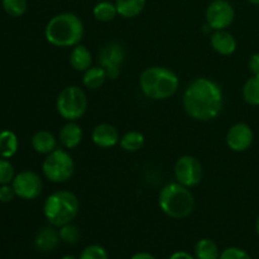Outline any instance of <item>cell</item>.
I'll list each match as a JSON object with an SVG mask.
<instances>
[{"label":"cell","mask_w":259,"mask_h":259,"mask_svg":"<svg viewBox=\"0 0 259 259\" xmlns=\"http://www.w3.org/2000/svg\"><path fill=\"white\" fill-rule=\"evenodd\" d=\"M182 104L187 115L195 120H214L220 115L224 106L223 90L215 81L197 77L185 89Z\"/></svg>","instance_id":"cell-1"},{"label":"cell","mask_w":259,"mask_h":259,"mask_svg":"<svg viewBox=\"0 0 259 259\" xmlns=\"http://www.w3.org/2000/svg\"><path fill=\"white\" fill-rule=\"evenodd\" d=\"M83 23L73 13H60L48 20L45 37L55 47H75L83 37Z\"/></svg>","instance_id":"cell-2"},{"label":"cell","mask_w":259,"mask_h":259,"mask_svg":"<svg viewBox=\"0 0 259 259\" xmlns=\"http://www.w3.org/2000/svg\"><path fill=\"white\" fill-rule=\"evenodd\" d=\"M139 86L144 95L152 100H166L177 93L179 76L172 70L162 66L148 67L141 73Z\"/></svg>","instance_id":"cell-3"},{"label":"cell","mask_w":259,"mask_h":259,"mask_svg":"<svg viewBox=\"0 0 259 259\" xmlns=\"http://www.w3.org/2000/svg\"><path fill=\"white\" fill-rule=\"evenodd\" d=\"M158 205L167 217L172 219H185L194 211L195 199L189 187L179 182H172L161 190Z\"/></svg>","instance_id":"cell-4"},{"label":"cell","mask_w":259,"mask_h":259,"mask_svg":"<svg viewBox=\"0 0 259 259\" xmlns=\"http://www.w3.org/2000/svg\"><path fill=\"white\" fill-rule=\"evenodd\" d=\"M80 211V201L73 192L56 191L46 199L43 205V214L46 219L56 228L72 223Z\"/></svg>","instance_id":"cell-5"},{"label":"cell","mask_w":259,"mask_h":259,"mask_svg":"<svg viewBox=\"0 0 259 259\" xmlns=\"http://www.w3.org/2000/svg\"><path fill=\"white\" fill-rule=\"evenodd\" d=\"M88 96L78 86L71 85L63 89L56 100L57 113L67 121H76L83 116L88 109Z\"/></svg>","instance_id":"cell-6"},{"label":"cell","mask_w":259,"mask_h":259,"mask_svg":"<svg viewBox=\"0 0 259 259\" xmlns=\"http://www.w3.org/2000/svg\"><path fill=\"white\" fill-rule=\"evenodd\" d=\"M42 172L48 181L63 184L72 177L75 162L66 149L56 148L46 156L42 163Z\"/></svg>","instance_id":"cell-7"},{"label":"cell","mask_w":259,"mask_h":259,"mask_svg":"<svg viewBox=\"0 0 259 259\" xmlns=\"http://www.w3.org/2000/svg\"><path fill=\"white\" fill-rule=\"evenodd\" d=\"M206 24L212 30H223L233 24L235 10L228 0H212L206 8Z\"/></svg>","instance_id":"cell-8"},{"label":"cell","mask_w":259,"mask_h":259,"mask_svg":"<svg viewBox=\"0 0 259 259\" xmlns=\"http://www.w3.org/2000/svg\"><path fill=\"white\" fill-rule=\"evenodd\" d=\"M202 164L196 157L194 156H182L175 163V177L177 182L186 187H195L201 182Z\"/></svg>","instance_id":"cell-9"},{"label":"cell","mask_w":259,"mask_h":259,"mask_svg":"<svg viewBox=\"0 0 259 259\" xmlns=\"http://www.w3.org/2000/svg\"><path fill=\"white\" fill-rule=\"evenodd\" d=\"M124 60H125V51L123 46L115 42L104 46L99 55V63L105 70L106 76L110 80H116L120 76V67Z\"/></svg>","instance_id":"cell-10"},{"label":"cell","mask_w":259,"mask_h":259,"mask_svg":"<svg viewBox=\"0 0 259 259\" xmlns=\"http://www.w3.org/2000/svg\"><path fill=\"white\" fill-rule=\"evenodd\" d=\"M18 197L23 200H34L42 194L43 182L39 175L33 171H22L15 175L12 182Z\"/></svg>","instance_id":"cell-11"},{"label":"cell","mask_w":259,"mask_h":259,"mask_svg":"<svg viewBox=\"0 0 259 259\" xmlns=\"http://www.w3.org/2000/svg\"><path fill=\"white\" fill-rule=\"evenodd\" d=\"M254 141V133L247 123H237L229 128L227 133V146L233 152H245Z\"/></svg>","instance_id":"cell-12"},{"label":"cell","mask_w":259,"mask_h":259,"mask_svg":"<svg viewBox=\"0 0 259 259\" xmlns=\"http://www.w3.org/2000/svg\"><path fill=\"white\" fill-rule=\"evenodd\" d=\"M91 139L94 144L100 148H111L119 143L120 137L115 126L109 123H101L93 129Z\"/></svg>","instance_id":"cell-13"},{"label":"cell","mask_w":259,"mask_h":259,"mask_svg":"<svg viewBox=\"0 0 259 259\" xmlns=\"http://www.w3.org/2000/svg\"><path fill=\"white\" fill-rule=\"evenodd\" d=\"M210 45L215 52L222 56H230L237 51V39L227 29L214 30L210 37Z\"/></svg>","instance_id":"cell-14"},{"label":"cell","mask_w":259,"mask_h":259,"mask_svg":"<svg viewBox=\"0 0 259 259\" xmlns=\"http://www.w3.org/2000/svg\"><path fill=\"white\" fill-rule=\"evenodd\" d=\"M56 227L51 225V227H45L37 233L34 239V245L39 252L42 253H50L57 248L58 243H60V234L57 230L55 229Z\"/></svg>","instance_id":"cell-15"},{"label":"cell","mask_w":259,"mask_h":259,"mask_svg":"<svg viewBox=\"0 0 259 259\" xmlns=\"http://www.w3.org/2000/svg\"><path fill=\"white\" fill-rule=\"evenodd\" d=\"M60 142L66 149H73L82 141V129L76 121H67L60 131Z\"/></svg>","instance_id":"cell-16"},{"label":"cell","mask_w":259,"mask_h":259,"mask_svg":"<svg viewBox=\"0 0 259 259\" xmlns=\"http://www.w3.org/2000/svg\"><path fill=\"white\" fill-rule=\"evenodd\" d=\"M93 63V56L90 50L83 45H77L72 48L70 53V65L73 70L78 72H85L88 68L91 67Z\"/></svg>","instance_id":"cell-17"},{"label":"cell","mask_w":259,"mask_h":259,"mask_svg":"<svg viewBox=\"0 0 259 259\" xmlns=\"http://www.w3.org/2000/svg\"><path fill=\"white\" fill-rule=\"evenodd\" d=\"M32 147L37 153L47 156L57 148V139L51 132L38 131L32 137Z\"/></svg>","instance_id":"cell-18"},{"label":"cell","mask_w":259,"mask_h":259,"mask_svg":"<svg viewBox=\"0 0 259 259\" xmlns=\"http://www.w3.org/2000/svg\"><path fill=\"white\" fill-rule=\"evenodd\" d=\"M106 78H108V76H106L105 70L101 66H94V67L91 66L83 72L82 83L89 90H98L105 83Z\"/></svg>","instance_id":"cell-19"},{"label":"cell","mask_w":259,"mask_h":259,"mask_svg":"<svg viewBox=\"0 0 259 259\" xmlns=\"http://www.w3.org/2000/svg\"><path fill=\"white\" fill-rule=\"evenodd\" d=\"M147 0H115V7L118 15L131 19L136 18L143 12Z\"/></svg>","instance_id":"cell-20"},{"label":"cell","mask_w":259,"mask_h":259,"mask_svg":"<svg viewBox=\"0 0 259 259\" xmlns=\"http://www.w3.org/2000/svg\"><path fill=\"white\" fill-rule=\"evenodd\" d=\"M19 142L14 132L4 129L0 132V157L3 158H12L18 151Z\"/></svg>","instance_id":"cell-21"},{"label":"cell","mask_w":259,"mask_h":259,"mask_svg":"<svg viewBox=\"0 0 259 259\" xmlns=\"http://www.w3.org/2000/svg\"><path fill=\"white\" fill-rule=\"evenodd\" d=\"M196 259H219L220 250L217 243L209 238H202L195 245Z\"/></svg>","instance_id":"cell-22"},{"label":"cell","mask_w":259,"mask_h":259,"mask_svg":"<svg viewBox=\"0 0 259 259\" xmlns=\"http://www.w3.org/2000/svg\"><path fill=\"white\" fill-rule=\"evenodd\" d=\"M93 14L94 18L99 22L108 23L115 19V17L118 15V10H116L115 3L103 0L94 7Z\"/></svg>","instance_id":"cell-23"},{"label":"cell","mask_w":259,"mask_h":259,"mask_svg":"<svg viewBox=\"0 0 259 259\" xmlns=\"http://www.w3.org/2000/svg\"><path fill=\"white\" fill-rule=\"evenodd\" d=\"M119 144H120L121 149H124L125 152L134 153V152H138L139 149L143 148L144 136L141 132L137 131L126 132V133L120 138Z\"/></svg>","instance_id":"cell-24"},{"label":"cell","mask_w":259,"mask_h":259,"mask_svg":"<svg viewBox=\"0 0 259 259\" xmlns=\"http://www.w3.org/2000/svg\"><path fill=\"white\" fill-rule=\"evenodd\" d=\"M243 99L252 106H259V76L252 75L243 86Z\"/></svg>","instance_id":"cell-25"},{"label":"cell","mask_w":259,"mask_h":259,"mask_svg":"<svg viewBox=\"0 0 259 259\" xmlns=\"http://www.w3.org/2000/svg\"><path fill=\"white\" fill-rule=\"evenodd\" d=\"M2 4L4 12L13 18L22 17L28 9L27 0H3Z\"/></svg>","instance_id":"cell-26"},{"label":"cell","mask_w":259,"mask_h":259,"mask_svg":"<svg viewBox=\"0 0 259 259\" xmlns=\"http://www.w3.org/2000/svg\"><path fill=\"white\" fill-rule=\"evenodd\" d=\"M58 234H60L61 242L70 245L76 244V243L80 240V237H81L80 229H78L76 225H73L72 223H68V224L60 227Z\"/></svg>","instance_id":"cell-27"},{"label":"cell","mask_w":259,"mask_h":259,"mask_svg":"<svg viewBox=\"0 0 259 259\" xmlns=\"http://www.w3.org/2000/svg\"><path fill=\"white\" fill-rule=\"evenodd\" d=\"M15 177V169L8 158H0V185H10Z\"/></svg>","instance_id":"cell-28"},{"label":"cell","mask_w":259,"mask_h":259,"mask_svg":"<svg viewBox=\"0 0 259 259\" xmlns=\"http://www.w3.org/2000/svg\"><path fill=\"white\" fill-rule=\"evenodd\" d=\"M78 259H109V255L105 248L98 244H93L86 247L81 252V255Z\"/></svg>","instance_id":"cell-29"},{"label":"cell","mask_w":259,"mask_h":259,"mask_svg":"<svg viewBox=\"0 0 259 259\" xmlns=\"http://www.w3.org/2000/svg\"><path fill=\"white\" fill-rule=\"evenodd\" d=\"M219 259H252V257L249 255V253L245 252L242 248L230 247L220 253Z\"/></svg>","instance_id":"cell-30"},{"label":"cell","mask_w":259,"mask_h":259,"mask_svg":"<svg viewBox=\"0 0 259 259\" xmlns=\"http://www.w3.org/2000/svg\"><path fill=\"white\" fill-rule=\"evenodd\" d=\"M17 196L12 185H0V202L9 204Z\"/></svg>","instance_id":"cell-31"},{"label":"cell","mask_w":259,"mask_h":259,"mask_svg":"<svg viewBox=\"0 0 259 259\" xmlns=\"http://www.w3.org/2000/svg\"><path fill=\"white\" fill-rule=\"evenodd\" d=\"M248 68L250 73L254 76H259V52L253 53L248 61Z\"/></svg>","instance_id":"cell-32"},{"label":"cell","mask_w":259,"mask_h":259,"mask_svg":"<svg viewBox=\"0 0 259 259\" xmlns=\"http://www.w3.org/2000/svg\"><path fill=\"white\" fill-rule=\"evenodd\" d=\"M168 259H196V258L192 257L190 253L184 252V250H179V252H175Z\"/></svg>","instance_id":"cell-33"},{"label":"cell","mask_w":259,"mask_h":259,"mask_svg":"<svg viewBox=\"0 0 259 259\" xmlns=\"http://www.w3.org/2000/svg\"><path fill=\"white\" fill-rule=\"evenodd\" d=\"M131 259H157V258L148 252H139V253H136V254H134Z\"/></svg>","instance_id":"cell-34"},{"label":"cell","mask_w":259,"mask_h":259,"mask_svg":"<svg viewBox=\"0 0 259 259\" xmlns=\"http://www.w3.org/2000/svg\"><path fill=\"white\" fill-rule=\"evenodd\" d=\"M255 233H257V235L259 238V217L257 218V220H255Z\"/></svg>","instance_id":"cell-35"},{"label":"cell","mask_w":259,"mask_h":259,"mask_svg":"<svg viewBox=\"0 0 259 259\" xmlns=\"http://www.w3.org/2000/svg\"><path fill=\"white\" fill-rule=\"evenodd\" d=\"M61 259H78V258H76L75 255H70V254H66V255H63L62 258Z\"/></svg>","instance_id":"cell-36"},{"label":"cell","mask_w":259,"mask_h":259,"mask_svg":"<svg viewBox=\"0 0 259 259\" xmlns=\"http://www.w3.org/2000/svg\"><path fill=\"white\" fill-rule=\"evenodd\" d=\"M252 5H259V0H248Z\"/></svg>","instance_id":"cell-37"}]
</instances>
